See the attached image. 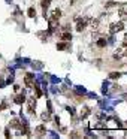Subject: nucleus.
<instances>
[{
	"label": "nucleus",
	"instance_id": "f257e3e1",
	"mask_svg": "<svg viewBox=\"0 0 127 139\" xmlns=\"http://www.w3.org/2000/svg\"><path fill=\"white\" fill-rule=\"evenodd\" d=\"M111 33H118V32H123L124 30V21H120V23H114L109 26Z\"/></svg>",
	"mask_w": 127,
	"mask_h": 139
},
{
	"label": "nucleus",
	"instance_id": "f03ea898",
	"mask_svg": "<svg viewBox=\"0 0 127 139\" xmlns=\"http://www.w3.org/2000/svg\"><path fill=\"white\" fill-rule=\"evenodd\" d=\"M55 28H58V19H55V18L50 17L48 18V32L52 33Z\"/></svg>",
	"mask_w": 127,
	"mask_h": 139
},
{
	"label": "nucleus",
	"instance_id": "7ed1b4c3",
	"mask_svg": "<svg viewBox=\"0 0 127 139\" xmlns=\"http://www.w3.org/2000/svg\"><path fill=\"white\" fill-rule=\"evenodd\" d=\"M25 103H27V109H28V112L34 114V109H36V99H34V97H30V99L25 100Z\"/></svg>",
	"mask_w": 127,
	"mask_h": 139
},
{
	"label": "nucleus",
	"instance_id": "20e7f679",
	"mask_svg": "<svg viewBox=\"0 0 127 139\" xmlns=\"http://www.w3.org/2000/svg\"><path fill=\"white\" fill-rule=\"evenodd\" d=\"M87 24H88V19H87V18H84V19L78 18V23H76V30H78V32H82L85 27H87Z\"/></svg>",
	"mask_w": 127,
	"mask_h": 139
},
{
	"label": "nucleus",
	"instance_id": "39448f33",
	"mask_svg": "<svg viewBox=\"0 0 127 139\" xmlns=\"http://www.w3.org/2000/svg\"><path fill=\"white\" fill-rule=\"evenodd\" d=\"M24 82H25V85H27V87L33 88L34 87V78H33V75H32V73H27V75H25V78H24Z\"/></svg>",
	"mask_w": 127,
	"mask_h": 139
},
{
	"label": "nucleus",
	"instance_id": "423d86ee",
	"mask_svg": "<svg viewBox=\"0 0 127 139\" xmlns=\"http://www.w3.org/2000/svg\"><path fill=\"white\" fill-rule=\"evenodd\" d=\"M14 103H17V105H23V103H25V96H24V94H21V93H18V94L14 97Z\"/></svg>",
	"mask_w": 127,
	"mask_h": 139
},
{
	"label": "nucleus",
	"instance_id": "0eeeda50",
	"mask_svg": "<svg viewBox=\"0 0 127 139\" xmlns=\"http://www.w3.org/2000/svg\"><path fill=\"white\" fill-rule=\"evenodd\" d=\"M60 37H61V41H67V42H70V41H72V35L69 33L67 30H64V32L60 35Z\"/></svg>",
	"mask_w": 127,
	"mask_h": 139
},
{
	"label": "nucleus",
	"instance_id": "6e6552de",
	"mask_svg": "<svg viewBox=\"0 0 127 139\" xmlns=\"http://www.w3.org/2000/svg\"><path fill=\"white\" fill-rule=\"evenodd\" d=\"M88 24L91 26L94 32H97V28H99V19H88Z\"/></svg>",
	"mask_w": 127,
	"mask_h": 139
},
{
	"label": "nucleus",
	"instance_id": "1a4fd4ad",
	"mask_svg": "<svg viewBox=\"0 0 127 139\" xmlns=\"http://www.w3.org/2000/svg\"><path fill=\"white\" fill-rule=\"evenodd\" d=\"M36 133L41 135V136L45 135V133H46V126H37V127H36Z\"/></svg>",
	"mask_w": 127,
	"mask_h": 139
},
{
	"label": "nucleus",
	"instance_id": "9d476101",
	"mask_svg": "<svg viewBox=\"0 0 127 139\" xmlns=\"http://www.w3.org/2000/svg\"><path fill=\"white\" fill-rule=\"evenodd\" d=\"M88 114H90V108H88V106H84V108L81 109V118H87Z\"/></svg>",
	"mask_w": 127,
	"mask_h": 139
},
{
	"label": "nucleus",
	"instance_id": "9b49d317",
	"mask_svg": "<svg viewBox=\"0 0 127 139\" xmlns=\"http://www.w3.org/2000/svg\"><path fill=\"white\" fill-rule=\"evenodd\" d=\"M11 127H12V129H19V127H21V123H19V120L14 118V120L11 121Z\"/></svg>",
	"mask_w": 127,
	"mask_h": 139
},
{
	"label": "nucleus",
	"instance_id": "f8f14e48",
	"mask_svg": "<svg viewBox=\"0 0 127 139\" xmlns=\"http://www.w3.org/2000/svg\"><path fill=\"white\" fill-rule=\"evenodd\" d=\"M51 17L55 18V19H60V17H61V11H60V9H54L52 14H51Z\"/></svg>",
	"mask_w": 127,
	"mask_h": 139
},
{
	"label": "nucleus",
	"instance_id": "ddd939ff",
	"mask_svg": "<svg viewBox=\"0 0 127 139\" xmlns=\"http://www.w3.org/2000/svg\"><path fill=\"white\" fill-rule=\"evenodd\" d=\"M97 46H99V48H105V46H106V39H105V37H100V39L97 41Z\"/></svg>",
	"mask_w": 127,
	"mask_h": 139
},
{
	"label": "nucleus",
	"instance_id": "4468645a",
	"mask_svg": "<svg viewBox=\"0 0 127 139\" xmlns=\"http://www.w3.org/2000/svg\"><path fill=\"white\" fill-rule=\"evenodd\" d=\"M51 0H42V8H43V12H45V15H46V9L50 6Z\"/></svg>",
	"mask_w": 127,
	"mask_h": 139
},
{
	"label": "nucleus",
	"instance_id": "2eb2a0df",
	"mask_svg": "<svg viewBox=\"0 0 127 139\" xmlns=\"http://www.w3.org/2000/svg\"><path fill=\"white\" fill-rule=\"evenodd\" d=\"M41 118H42L43 121H50L51 120V112H43L42 115H41Z\"/></svg>",
	"mask_w": 127,
	"mask_h": 139
},
{
	"label": "nucleus",
	"instance_id": "dca6fc26",
	"mask_svg": "<svg viewBox=\"0 0 127 139\" xmlns=\"http://www.w3.org/2000/svg\"><path fill=\"white\" fill-rule=\"evenodd\" d=\"M120 76H121V73H120V72H111V73H109V78L111 79H118Z\"/></svg>",
	"mask_w": 127,
	"mask_h": 139
},
{
	"label": "nucleus",
	"instance_id": "f3484780",
	"mask_svg": "<svg viewBox=\"0 0 127 139\" xmlns=\"http://www.w3.org/2000/svg\"><path fill=\"white\" fill-rule=\"evenodd\" d=\"M28 17L30 18H36V11H34V8H28Z\"/></svg>",
	"mask_w": 127,
	"mask_h": 139
},
{
	"label": "nucleus",
	"instance_id": "a211bd4d",
	"mask_svg": "<svg viewBox=\"0 0 127 139\" xmlns=\"http://www.w3.org/2000/svg\"><path fill=\"white\" fill-rule=\"evenodd\" d=\"M57 49H67V44H66V42H60V44H57Z\"/></svg>",
	"mask_w": 127,
	"mask_h": 139
},
{
	"label": "nucleus",
	"instance_id": "6ab92c4d",
	"mask_svg": "<svg viewBox=\"0 0 127 139\" xmlns=\"http://www.w3.org/2000/svg\"><path fill=\"white\" fill-rule=\"evenodd\" d=\"M33 67H36V69H42V63H41V61H33Z\"/></svg>",
	"mask_w": 127,
	"mask_h": 139
},
{
	"label": "nucleus",
	"instance_id": "aec40b11",
	"mask_svg": "<svg viewBox=\"0 0 127 139\" xmlns=\"http://www.w3.org/2000/svg\"><path fill=\"white\" fill-rule=\"evenodd\" d=\"M121 57H123V54H121V52H115V55H114V58H115V60H117V58H118V60H120V58H121Z\"/></svg>",
	"mask_w": 127,
	"mask_h": 139
},
{
	"label": "nucleus",
	"instance_id": "412c9836",
	"mask_svg": "<svg viewBox=\"0 0 127 139\" xmlns=\"http://www.w3.org/2000/svg\"><path fill=\"white\" fill-rule=\"evenodd\" d=\"M115 5H117L115 2H108V3H106V8H112V6H115Z\"/></svg>",
	"mask_w": 127,
	"mask_h": 139
},
{
	"label": "nucleus",
	"instance_id": "4be33fe9",
	"mask_svg": "<svg viewBox=\"0 0 127 139\" xmlns=\"http://www.w3.org/2000/svg\"><path fill=\"white\" fill-rule=\"evenodd\" d=\"M70 136H72V138H78V136H81V135H79V132H72Z\"/></svg>",
	"mask_w": 127,
	"mask_h": 139
},
{
	"label": "nucleus",
	"instance_id": "5701e85b",
	"mask_svg": "<svg viewBox=\"0 0 127 139\" xmlns=\"http://www.w3.org/2000/svg\"><path fill=\"white\" fill-rule=\"evenodd\" d=\"M6 108H8V103H5V102H3V103L0 105V111H2V109H6Z\"/></svg>",
	"mask_w": 127,
	"mask_h": 139
},
{
	"label": "nucleus",
	"instance_id": "b1692460",
	"mask_svg": "<svg viewBox=\"0 0 127 139\" xmlns=\"http://www.w3.org/2000/svg\"><path fill=\"white\" fill-rule=\"evenodd\" d=\"M8 84H11V82H14V78H8V81H6Z\"/></svg>",
	"mask_w": 127,
	"mask_h": 139
},
{
	"label": "nucleus",
	"instance_id": "393cba45",
	"mask_svg": "<svg viewBox=\"0 0 127 139\" xmlns=\"http://www.w3.org/2000/svg\"><path fill=\"white\" fill-rule=\"evenodd\" d=\"M3 85V81H2V76H0V87Z\"/></svg>",
	"mask_w": 127,
	"mask_h": 139
},
{
	"label": "nucleus",
	"instance_id": "a878e982",
	"mask_svg": "<svg viewBox=\"0 0 127 139\" xmlns=\"http://www.w3.org/2000/svg\"><path fill=\"white\" fill-rule=\"evenodd\" d=\"M124 99H126V100H127V94H126V96H124Z\"/></svg>",
	"mask_w": 127,
	"mask_h": 139
},
{
	"label": "nucleus",
	"instance_id": "bb28decb",
	"mask_svg": "<svg viewBox=\"0 0 127 139\" xmlns=\"http://www.w3.org/2000/svg\"><path fill=\"white\" fill-rule=\"evenodd\" d=\"M124 55H126V57H127V52H126V54H124Z\"/></svg>",
	"mask_w": 127,
	"mask_h": 139
}]
</instances>
